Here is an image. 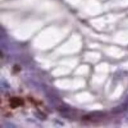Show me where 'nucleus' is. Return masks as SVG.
Returning a JSON list of instances; mask_svg holds the SVG:
<instances>
[{
  "label": "nucleus",
  "instance_id": "1",
  "mask_svg": "<svg viewBox=\"0 0 128 128\" xmlns=\"http://www.w3.org/2000/svg\"><path fill=\"white\" fill-rule=\"evenodd\" d=\"M23 104V102L22 100L18 99V98H14L11 100V105L13 108H16L19 105H22Z\"/></svg>",
  "mask_w": 128,
  "mask_h": 128
}]
</instances>
